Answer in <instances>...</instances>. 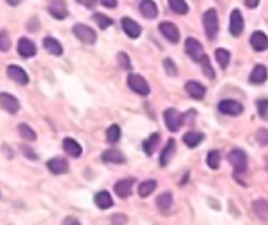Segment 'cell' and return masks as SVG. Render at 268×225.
I'll return each mask as SVG.
<instances>
[{
  "mask_svg": "<svg viewBox=\"0 0 268 225\" xmlns=\"http://www.w3.org/2000/svg\"><path fill=\"white\" fill-rule=\"evenodd\" d=\"M155 188H157V181L155 180H146V181L140 183L138 194H140V197H148V196H151L155 191Z\"/></svg>",
  "mask_w": 268,
  "mask_h": 225,
  "instance_id": "cell-30",
  "label": "cell"
},
{
  "mask_svg": "<svg viewBox=\"0 0 268 225\" xmlns=\"http://www.w3.org/2000/svg\"><path fill=\"white\" fill-rule=\"evenodd\" d=\"M11 47V40L8 31H0V52H8Z\"/></svg>",
  "mask_w": 268,
  "mask_h": 225,
  "instance_id": "cell-37",
  "label": "cell"
},
{
  "mask_svg": "<svg viewBox=\"0 0 268 225\" xmlns=\"http://www.w3.org/2000/svg\"><path fill=\"white\" fill-rule=\"evenodd\" d=\"M215 58H217V63L220 64V67L226 69L229 66V61H230V52L226 50V49H217L215 50Z\"/></svg>",
  "mask_w": 268,
  "mask_h": 225,
  "instance_id": "cell-31",
  "label": "cell"
},
{
  "mask_svg": "<svg viewBox=\"0 0 268 225\" xmlns=\"http://www.w3.org/2000/svg\"><path fill=\"white\" fill-rule=\"evenodd\" d=\"M256 138H257V142H259L260 145H266V144H268V131H266L265 128H260V130L257 131Z\"/></svg>",
  "mask_w": 268,
  "mask_h": 225,
  "instance_id": "cell-41",
  "label": "cell"
},
{
  "mask_svg": "<svg viewBox=\"0 0 268 225\" xmlns=\"http://www.w3.org/2000/svg\"><path fill=\"white\" fill-rule=\"evenodd\" d=\"M227 161L232 164V167H234L236 174L245 172L248 169V157H246V154L243 152V150H240V148L230 150L229 155H227Z\"/></svg>",
  "mask_w": 268,
  "mask_h": 225,
  "instance_id": "cell-3",
  "label": "cell"
},
{
  "mask_svg": "<svg viewBox=\"0 0 268 225\" xmlns=\"http://www.w3.org/2000/svg\"><path fill=\"white\" fill-rule=\"evenodd\" d=\"M253 211L259 219L268 220V202L265 199H256L253 202Z\"/></svg>",
  "mask_w": 268,
  "mask_h": 225,
  "instance_id": "cell-25",
  "label": "cell"
},
{
  "mask_svg": "<svg viewBox=\"0 0 268 225\" xmlns=\"http://www.w3.org/2000/svg\"><path fill=\"white\" fill-rule=\"evenodd\" d=\"M17 130H19V135H21L22 139H25V141H35V139H37V133H35V130L30 125L19 124Z\"/></svg>",
  "mask_w": 268,
  "mask_h": 225,
  "instance_id": "cell-33",
  "label": "cell"
},
{
  "mask_svg": "<svg viewBox=\"0 0 268 225\" xmlns=\"http://www.w3.org/2000/svg\"><path fill=\"white\" fill-rule=\"evenodd\" d=\"M163 119H165V124H166L170 131H177L184 124V115L182 113H179L177 109H174V108H168L163 113Z\"/></svg>",
  "mask_w": 268,
  "mask_h": 225,
  "instance_id": "cell-6",
  "label": "cell"
},
{
  "mask_svg": "<svg viewBox=\"0 0 268 225\" xmlns=\"http://www.w3.org/2000/svg\"><path fill=\"white\" fill-rule=\"evenodd\" d=\"M93 19H94V22L102 28V30H105V28H109L112 24H113V21L110 17H107L105 14H100V13H96L94 16H93Z\"/></svg>",
  "mask_w": 268,
  "mask_h": 225,
  "instance_id": "cell-36",
  "label": "cell"
},
{
  "mask_svg": "<svg viewBox=\"0 0 268 225\" xmlns=\"http://www.w3.org/2000/svg\"><path fill=\"white\" fill-rule=\"evenodd\" d=\"M140 11L146 19H155L157 14H158V8H157L155 2H152V0H141Z\"/></svg>",
  "mask_w": 268,
  "mask_h": 225,
  "instance_id": "cell-22",
  "label": "cell"
},
{
  "mask_svg": "<svg viewBox=\"0 0 268 225\" xmlns=\"http://www.w3.org/2000/svg\"><path fill=\"white\" fill-rule=\"evenodd\" d=\"M174 152H176V141H174V139H170V141L166 142V145L163 147V150H162V155H160V166L165 167V166L171 161Z\"/></svg>",
  "mask_w": 268,
  "mask_h": 225,
  "instance_id": "cell-24",
  "label": "cell"
},
{
  "mask_svg": "<svg viewBox=\"0 0 268 225\" xmlns=\"http://www.w3.org/2000/svg\"><path fill=\"white\" fill-rule=\"evenodd\" d=\"M0 108H4L7 113H10V115H16L21 106L14 96L7 94V92H0Z\"/></svg>",
  "mask_w": 268,
  "mask_h": 225,
  "instance_id": "cell-10",
  "label": "cell"
},
{
  "mask_svg": "<svg viewBox=\"0 0 268 225\" xmlns=\"http://www.w3.org/2000/svg\"><path fill=\"white\" fill-rule=\"evenodd\" d=\"M220 161H221V155L218 150H210V152L207 154V164L210 169H218Z\"/></svg>",
  "mask_w": 268,
  "mask_h": 225,
  "instance_id": "cell-35",
  "label": "cell"
},
{
  "mask_svg": "<svg viewBox=\"0 0 268 225\" xmlns=\"http://www.w3.org/2000/svg\"><path fill=\"white\" fill-rule=\"evenodd\" d=\"M21 150H22V154H24L25 158H28V160H38V155L33 152V148L25 147V145H21Z\"/></svg>",
  "mask_w": 268,
  "mask_h": 225,
  "instance_id": "cell-43",
  "label": "cell"
},
{
  "mask_svg": "<svg viewBox=\"0 0 268 225\" xmlns=\"http://www.w3.org/2000/svg\"><path fill=\"white\" fill-rule=\"evenodd\" d=\"M160 142V135L158 133H152L148 139H145V142H143V150L146 152V155H152L155 152V148Z\"/></svg>",
  "mask_w": 268,
  "mask_h": 225,
  "instance_id": "cell-29",
  "label": "cell"
},
{
  "mask_svg": "<svg viewBox=\"0 0 268 225\" xmlns=\"http://www.w3.org/2000/svg\"><path fill=\"white\" fill-rule=\"evenodd\" d=\"M7 75L8 77L13 80V82H16V83H19V85H28V82H30V79H28V73L22 69V67H19V66H8V69H7Z\"/></svg>",
  "mask_w": 268,
  "mask_h": 225,
  "instance_id": "cell-11",
  "label": "cell"
},
{
  "mask_svg": "<svg viewBox=\"0 0 268 225\" xmlns=\"http://www.w3.org/2000/svg\"><path fill=\"white\" fill-rule=\"evenodd\" d=\"M43 46H44V49H46L49 53H52V55H55V56L63 55V47H61V44L55 40V38H52V36L44 38Z\"/></svg>",
  "mask_w": 268,
  "mask_h": 225,
  "instance_id": "cell-26",
  "label": "cell"
},
{
  "mask_svg": "<svg viewBox=\"0 0 268 225\" xmlns=\"http://www.w3.org/2000/svg\"><path fill=\"white\" fill-rule=\"evenodd\" d=\"M158 30L173 44H177L179 40H181V33H179V28L173 22H162L158 25Z\"/></svg>",
  "mask_w": 268,
  "mask_h": 225,
  "instance_id": "cell-9",
  "label": "cell"
},
{
  "mask_svg": "<svg viewBox=\"0 0 268 225\" xmlns=\"http://www.w3.org/2000/svg\"><path fill=\"white\" fill-rule=\"evenodd\" d=\"M118 63H119V66H121L122 69H126V70L132 69V64H130V58H129V56H127L126 53H124V52L118 53Z\"/></svg>",
  "mask_w": 268,
  "mask_h": 225,
  "instance_id": "cell-39",
  "label": "cell"
},
{
  "mask_svg": "<svg viewBox=\"0 0 268 225\" xmlns=\"http://www.w3.org/2000/svg\"><path fill=\"white\" fill-rule=\"evenodd\" d=\"M77 2L82 5V7H85V8H94L96 7V0H77Z\"/></svg>",
  "mask_w": 268,
  "mask_h": 225,
  "instance_id": "cell-44",
  "label": "cell"
},
{
  "mask_svg": "<svg viewBox=\"0 0 268 225\" xmlns=\"http://www.w3.org/2000/svg\"><path fill=\"white\" fill-rule=\"evenodd\" d=\"M73 33L76 34L77 40H80L83 44H94L97 36H96V31L93 28H89L88 25L85 24H76L74 28H73Z\"/></svg>",
  "mask_w": 268,
  "mask_h": 225,
  "instance_id": "cell-5",
  "label": "cell"
},
{
  "mask_svg": "<svg viewBox=\"0 0 268 225\" xmlns=\"http://www.w3.org/2000/svg\"><path fill=\"white\" fill-rule=\"evenodd\" d=\"M173 206V194L171 193H163L157 197V208L162 214H168Z\"/></svg>",
  "mask_w": 268,
  "mask_h": 225,
  "instance_id": "cell-23",
  "label": "cell"
},
{
  "mask_svg": "<svg viewBox=\"0 0 268 225\" xmlns=\"http://www.w3.org/2000/svg\"><path fill=\"white\" fill-rule=\"evenodd\" d=\"M127 85L133 92L140 94V96H148V94L151 92V88H149L148 82L145 80V77H141V75H138V73H130L129 75Z\"/></svg>",
  "mask_w": 268,
  "mask_h": 225,
  "instance_id": "cell-4",
  "label": "cell"
},
{
  "mask_svg": "<svg viewBox=\"0 0 268 225\" xmlns=\"http://www.w3.org/2000/svg\"><path fill=\"white\" fill-rule=\"evenodd\" d=\"M249 43H251V47L256 52H265L268 49V36L263 31H254Z\"/></svg>",
  "mask_w": 268,
  "mask_h": 225,
  "instance_id": "cell-17",
  "label": "cell"
},
{
  "mask_svg": "<svg viewBox=\"0 0 268 225\" xmlns=\"http://www.w3.org/2000/svg\"><path fill=\"white\" fill-rule=\"evenodd\" d=\"M163 67H165V72L170 75V77H176V75H177V67H176V64H174L173 60L166 58L163 61Z\"/></svg>",
  "mask_w": 268,
  "mask_h": 225,
  "instance_id": "cell-40",
  "label": "cell"
},
{
  "mask_svg": "<svg viewBox=\"0 0 268 225\" xmlns=\"http://www.w3.org/2000/svg\"><path fill=\"white\" fill-rule=\"evenodd\" d=\"M127 222V217L126 214H122V213H118L112 217V225H124Z\"/></svg>",
  "mask_w": 268,
  "mask_h": 225,
  "instance_id": "cell-42",
  "label": "cell"
},
{
  "mask_svg": "<svg viewBox=\"0 0 268 225\" xmlns=\"http://www.w3.org/2000/svg\"><path fill=\"white\" fill-rule=\"evenodd\" d=\"M203 141H204V133H199V131H188V133L184 135V142L190 148L198 147Z\"/></svg>",
  "mask_w": 268,
  "mask_h": 225,
  "instance_id": "cell-28",
  "label": "cell"
},
{
  "mask_svg": "<svg viewBox=\"0 0 268 225\" xmlns=\"http://www.w3.org/2000/svg\"><path fill=\"white\" fill-rule=\"evenodd\" d=\"M266 164H268V160H266Z\"/></svg>",
  "mask_w": 268,
  "mask_h": 225,
  "instance_id": "cell-49",
  "label": "cell"
},
{
  "mask_svg": "<svg viewBox=\"0 0 268 225\" xmlns=\"http://www.w3.org/2000/svg\"><path fill=\"white\" fill-rule=\"evenodd\" d=\"M63 150L68 154V155H71L73 158H79L80 155H82V145L76 141V139H73V138H64L63 139Z\"/></svg>",
  "mask_w": 268,
  "mask_h": 225,
  "instance_id": "cell-19",
  "label": "cell"
},
{
  "mask_svg": "<svg viewBox=\"0 0 268 225\" xmlns=\"http://www.w3.org/2000/svg\"><path fill=\"white\" fill-rule=\"evenodd\" d=\"M47 169L55 175H60V174H66L69 171V163L61 158V157H55L47 161Z\"/></svg>",
  "mask_w": 268,
  "mask_h": 225,
  "instance_id": "cell-14",
  "label": "cell"
},
{
  "mask_svg": "<svg viewBox=\"0 0 268 225\" xmlns=\"http://www.w3.org/2000/svg\"><path fill=\"white\" fill-rule=\"evenodd\" d=\"M218 109L220 113L226 116H240L243 113V105L237 100H232V99H224L218 103Z\"/></svg>",
  "mask_w": 268,
  "mask_h": 225,
  "instance_id": "cell-7",
  "label": "cell"
},
{
  "mask_svg": "<svg viewBox=\"0 0 268 225\" xmlns=\"http://www.w3.org/2000/svg\"><path fill=\"white\" fill-rule=\"evenodd\" d=\"M94 203L100 210H109L110 206H113V199L107 191H100L94 196Z\"/></svg>",
  "mask_w": 268,
  "mask_h": 225,
  "instance_id": "cell-27",
  "label": "cell"
},
{
  "mask_svg": "<svg viewBox=\"0 0 268 225\" xmlns=\"http://www.w3.org/2000/svg\"><path fill=\"white\" fill-rule=\"evenodd\" d=\"M100 4L107 8H116V5H118L116 0H100Z\"/></svg>",
  "mask_w": 268,
  "mask_h": 225,
  "instance_id": "cell-45",
  "label": "cell"
},
{
  "mask_svg": "<svg viewBox=\"0 0 268 225\" xmlns=\"http://www.w3.org/2000/svg\"><path fill=\"white\" fill-rule=\"evenodd\" d=\"M17 52L24 58H31V56L37 55V46H35L28 38H21L19 43H17Z\"/></svg>",
  "mask_w": 268,
  "mask_h": 225,
  "instance_id": "cell-16",
  "label": "cell"
},
{
  "mask_svg": "<svg viewBox=\"0 0 268 225\" xmlns=\"http://www.w3.org/2000/svg\"><path fill=\"white\" fill-rule=\"evenodd\" d=\"M47 10H49V13L55 17V19H66L68 17V14H69V11H68V7H66V4H64V0H50V4H49V7H47Z\"/></svg>",
  "mask_w": 268,
  "mask_h": 225,
  "instance_id": "cell-12",
  "label": "cell"
},
{
  "mask_svg": "<svg viewBox=\"0 0 268 225\" xmlns=\"http://www.w3.org/2000/svg\"><path fill=\"white\" fill-rule=\"evenodd\" d=\"M133 184H135V180H133V178H124V180L116 181V184H115V193H116V196L121 197V199H127V197L132 194Z\"/></svg>",
  "mask_w": 268,
  "mask_h": 225,
  "instance_id": "cell-13",
  "label": "cell"
},
{
  "mask_svg": "<svg viewBox=\"0 0 268 225\" xmlns=\"http://www.w3.org/2000/svg\"><path fill=\"white\" fill-rule=\"evenodd\" d=\"M203 24H204V31H206V36L209 38L210 41H215L217 40V34H218V14L217 11L210 8L204 13L203 16Z\"/></svg>",
  "mask_w": 268,
  "mask_h": 225,
  "instance_id": "cell-1",
  "label": "cell"
},
{
  "mask_svg": "<svg viewBox=\"0 0 268 225\" xmlns=\"http://www.w3.org/2000/svg\"><path fill=\"white\" fill-rule=\"evenodd\" d=\"M102 161L104 163H110V164H122L126 163V157H124L119 150H105V152L102 154Z\"/></svg>",
  "mask_w": 268,
  "mask_h": 225,
  "instance_id": "cell-21",
  "label": "cell"
},
{
  "mask_svg": "<svg viewBox=\"0 0 268 225\" xmlns=\"http://www.w3.org/2000/svg\"><path fill=\"white\" fill-rule=\"evenodd\" d=\"M121 139V128H119V125H110L109 127V130H107V141L109 142H112V144H115V142H118Z\"/></svg>",
  "mask_w": 268,
  "mask_h": 225,
  "instance_id": "cell-34",
  "label": "cell"
},
{
  "mask_svg": "<svg viewBox=\"0 0 268 225\" xmlns=\"http://www.w3.org/2000/svg\"><path fill=\"white\" fill-rule=\"evenodd\" d=\"M121 25H122L124 33H126L129 38H132V40H135V38H138L141 34L140 24H137L133 19H130V17H122L121 19Z\"/></svg>",
  "mask_w": 268,
  "mask_h": 225,
  "instance_id": "cell-15",
  "label": "cell"
},
{
  "mask_svg": "<svg viewBox=\"0 0 268 225\" xmlns=\"http://www.w3.org/2000/svg\"><path fill=\"white\" fill-rule=\"evenodd\" d=\"M170 8L176 13V14H187L188 13V4L185 0H168Z\"/></svg>",
  "mask_w": 268,
  "mask_h": 225,
  "instance_id": "cell-32",
  "label": "cell"
},
{
  "mask_svg": "<svg viewBox=\"0 0 268 225\" xmlns=\"http://www.w3.org/2000/svg\"><path fill=\"white\" fill-rule=\"evenodd\" d=\"M63 225H82L77 219H74V217H68L64 222H63Z\"/></svg>",
  "mask_w": 268,
  "mask_h": 225,
  "instance_id": "cell-46",
  "label": "cell"
},
{
  "mask_svg": "<svg viewBox=\"0 0 268 225\" xmlns=\"http://www.w3.org/2000/svg\"><path fill=\"white\" fill-rule=\"evenodd\" d=\"M266 77H268V70L263 64H257L251 75H249V82H251L253 85H262L266 82Z\"/></svg>",
  "mask_w": 268,
  "mask_h": 225,
  "instance_id": "cell-20",
  "label": "cell"
},
{
  "mask_svg": "<svg viewBox=\"0 0 268 225\" xmlns=\"http://www.w3.org/2000/svg\"><path fill=\"white\" fill-rule=\"evenodd\" d=\"M257 111L263 121H268V99L257 100Z\"/></svg>",
  "mask_w": 268,
  "mask_h": 225,
  "instance_id": "cell-38",
  "label": "cell"
},
{
  "mask_svg": "<svg viewBox=\"0 0 268 225\" xmlns=\"http://www.w3.org/2000/svg\"><path fill=\"white\" fill-rule=\"evenodd\" d=\"M185 91H187V94L190 97H193L196 100H201L206 96V88L199 82H193V80L187 82L185 83Z\"/></svg>",
  "mask_w": 268,
  "mask_h": 225,
  "instance_id": "cell-18",
  "label": "cell"
},
{
  "mask_svg": "<svg viewBox=\"0 0 268 225\" xmlns=\"http://www.w3.org/2000/svg\"><path fill=\"white\" fill-rule=\"evenodd\" d=\"M7 2H8V5H11V7H17V5L21 4V0H7Z\"/></svg>",
  "mask_w": 268,
  "mask_h": 225,
  "instance_id": "cell-48",
  "label": "cell"
},
{
  "mask_svg": "<svg viewBox=\"0 0 268 225\" xmlns=\"http://www.w3.org/2000/svg\"><path fill=\"white\" fill-rule=\"evenodd\" d=\"M185 52H187V55L190 56L193 61L199 63V64H203L206 60H209V56L204 53V49H203L201 43L196 41L194 38H187V41H185Z\"/></svg>",
  "mask_w": 268,
  "mask_h": 225,
  "instance_id": "cell-2",
  "label": "cell"
},
{
  "mask_svg": "<svg viewBox=\"0 0 268 225\" xmlns=\"http://www.w3.org/2000/svg\"><path fill=\"white\" fill-rule=\"evenodd\" d=\"M259 2L260 0H245V4H246L248 8H256L259 5Z\"/></svg>",
  "mask_w": 268,
  "mask_h": 225,
  "instance_id": "cell-47",
  "label": "cell"
},
{
  "mask_svg": "<svg viewBox=\"0 0 268 225\" xmlns=\"http://www.w3.org/2000/svg\"><path fill=\"white\" fill-rule=\"evenodd\" d=\"M245 28V21H243V16L240 13V10H234L230 13V19H229V31L232 36H240L243 33Z\"/></svg>",
  "mask_w": 268,
  "mask_h": 225,
  "instance_id": "cell-8",
  "label": "cell"
}]
</instances>
